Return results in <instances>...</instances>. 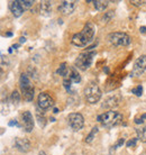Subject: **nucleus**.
Masks as SVG:
<instances>
[{
	"instance_id": "obj_1",
	"label": "nucleus",
	"mask_w": 146,
	"mask_h": 155,
	"mask_svg": "<svg viewBox=\"0 0 146 155\" xmlns=\"http://www.w3.org/2000/svg\"><path fill=\"white\" fill-rule=\"evenodd\" d=\"M95 31H96V26L92 23H87L80 33H77L72 36V44L78 47L87 46L92 41Z\"/></svg>"
},
{
	"instance_id": "obj_2",
	"label": "nucleus",
	"mask_w": 146,
	"mask_h": 155,
	"mask_svg": "<svg viewBox=\"0 0 146 155\" xmlns=\"http://www.w3.org/2000/svg\"><path fill=\"white\" fill-rule=\"evenodd\" d=\"M124 117L121 114L114 111V110H109L107 113H104L102 115L98 116V121H100L102 126L106 128H112L123 123Z\"/></svg>"
},
{
	"instance_id": "obj_3",
	"label": "nucleus",
	"mask_w": 146,
	"mask_h": 155,
	"mask_svg": "<svg viewBox=\"0 0 146 155\" xmlns=\"http://www.w3.org/2000/svg\"><path fill=\"white\" fill-rule=\"evenodd\" d=\"M85 98L89 104H96L100 100V98L102 96V92L100 90L99 85L96 82H90L89 84L85 88Z\"/></svg>"
},
{
	"instance_id": "obj_4",
	"label": "nucleus",
	"mask_w": 146,
	"mask_h": 155,
	"mask_svg": "<svg viewBox=\"0 0 146 155\" xmlns=\"http://www.w3.org/2000/svg\"><path fill=\"white\" fill-rule=\"evenodd\" d=\"M20 89L23 92V97L26 101H33L34 99V85L32 84L31 79L26 73H23L19 78Z\"/></svg>"
},
{
	"instance_id": "obj_5",
	"label": "nucleus",
	"mask_w": 146,
	"mask_h": 155,
	"mask_svg": "<svg viewBox=\"0 0 146 155\" xmlns=\"http://www.w3.org/2000/svg\"><path fill=\"white\" fill-rule=\"evenodd\" d=\"M95 54H96L95 52L89 50H87V52H83V53L79 54V56L75 60V68L81 71L88 70L89 68L91 66V64H92Z\"/></svg>"
},
{
	"instance_id": "obj_6",
	"label": "nucleus",
	"mask_w": 146,
	"mask_h": 155,
	"mask_svg": "<svg viewBox=\"0 0 146 155\" xmlns=\"http://www.w3.org/2000/svg\"><path fill=\"white\" fill-rule=\"evenodd\" d=\"M108 41L110 42L111 45H114L116 47L128 46L131 44V37L127 35L126 33H121V31L110 33L108 35Z\"/></svg>"
},
{
	"instance_id": "obj_7",
	"label": "nucleus",
	"mask_w": 146,
	"mask_h": 155,
	"mask_svg": "<svg viewBox=\"0 0 146 155\" xmlns=\"http://www.w3.org/2000/svg\"><path fill=\"white\" fill-rule=\"evenodd\" d=\"M66 120H68V124L71 128H72L74 132H78L82 129L83 125H85V119H83V116L79 113H72L70 114L69 116L66 117Z\"/></svg>"
},
{
	"instance_id": "obj_8",
	"label": "nucleus",
	"mask_w": 146,
	"mask_h": 155,
	"mask_svg": "<svg viewBox=\"0 0 146 155\" xmlns=\"http://www.w3.org/2000/svg\"><path fill=\"white\" fill-rule=\"evenodd\" d=\"M146 70V55H141L134 63L133 70H131V77H139L144 73Z\"/></svg>"
},
{
	"instance_id": "obj_9",
	"label": "nucleus",
	"mask_w": 146,
	"mask_h": 155,
	"mask_svg": "<svg viewBox=\"0 0 146 155\" xmlns=\"http://www.w3.org/2000/svg\"><path fill=\"white\" fill-rule=\"evenodd\" d=\"M37 102H38L39 108L43 109V110H46L54 105V99L47 92H42L39 93Z\"/></svg>"
},
{
	"instance_id": "obj_10",
	"label": "nucleus",
	"mask_w": 146,
	"mask_h": 155,
	"mask_svg": "<svg viewBox=\"0 0 146 155\" xmlns=\"http://www.w3.org/2000/svg\"><path fill=\"white\" fill-rule=\"evenodd\" d=\"M22 121H23V127L26 133H31L34 129V118L31 111H24L22 115Z\"/></svg>"
},
{
	"instance_id": "obj_11",
	"label": "nucleus",
	"mask_w": 146,
	"mask_h": 155,
	"mask_svg": "<svg viewBox=\"0 0 146 155\" xmlns=\"http://www.w3.org/2000/svg\"><path fill=\"white\" fill-rule=\"evenodd\" d=\"M75 6L77 1H62L61 5L58 6V10L64 15H70L75 9Z\"/></svg>"
},
{
	"instance_id": "obj_12",
	"label": "nucleus",
	"mask_w": 146,
	"mask_h": 155,
	"mask_svg": "<svg viewBox=\"0 0 146 155\" xmlns=\"http://www.w3.org/2000/svg\"><path fill=\"white\" fill-rule=\"evenodd\" d=\"M15 146L18 151L23 152V153H26L31 150V142L26 138H16L15 140Z\"/></svg>"
},
{
	"instance_id": "obj_13",
	"label": "nucleus",
	"mask_w": 146,
	"mask_h": 155,
	"mask_svg": "<svg viewBox=\"0 0 146 155\" xmlns=\"http://www.w3.org/2000/svg\"><path fill=\"white\" fill-rule=\"evenodd\" d=\"M119 104V98L117 96H112V97H108L107 99H105L104 104H102V108L106 109H112L117 107Z\"/></svg>"
},
{
	"instance_id": "obj_14",
	"label": "nucleus",
	"mask_w": 146,
	"mask_h": 155,
	"mask_svg": "<svg viewBox=\"0 0 146 155\" xmlns=\"http://www.w3.org/2000/svg\"><path fill=\"white\" fill-rule=\"evenodd\" d=\"M9 8H10V12H12V15L15 16V17H20L22 14L24 12L23 8H22V6L19 5V1H18V0L12 1L10 5H9Z\"/></svg>"
},
{
	"instance_id": "obj_15",
	"label": "nucleus",
	"mask_w": 146,
	"mask_h": 155,
	"mask_svg": "<svg viewBox=\"0 0 146 155\" xmlns=\"http://www.w3.org/2000/svg\"><path fill=\"white\" fill-rule=\"evenodd\" d=\"M41 15L42 16H45V17H48L51 15V12H52V2L51 1H42L41 2Z\"/></svg>"
},
{
	"instance_id": "obj_16",
	"label": "nucleus",
	"mask_w": 146,
	"mask_h": 155,
	"mask_svg": "<svg viewBox=\"0 0 146 155\" xmlns=\"http://www.w3.org/2000/svg\"><path fill=\"white\" fill-rule=\"evenodd\" d=\"M69 72H70L69 79L71 80V81L74 82V83H79V82L81 81V77H80V74L78 73V69L75 68V66L71 68Z\"/></svg>"
},
{
	"instance_id": "obj_17",
	"label": "nucleus",
	"mask_w": 146,
	"mask_h": 155,
	"mask_svg": "<svg viewBox=\"0 0 146 155\" xmlns=\"http://www.w3.org/2000/svg\"><path fill=\"white\" fill-rule=\"evenodd\" d=\"M108 4H109V1H105V0H97V1H93L95 7H96V9L99 10V12H104L105 9L108 7Z\"/></svg>"
},
{
	"instance_id": "obj_18",
	"label": "nucleus",
	"mask_w": 146,
	"mask_h": 155,
	"mask_svg": "<svg viewBox=\"0 0 146 155\" xmlns=\"http://www.w3.org/2000/svg\"><path fill=\"white\" fill-rule=\"evenodd\" d=\"M136 133H137V138L141 140L142 142H144V143H146V126L137 128Z\"/></svg>"
},
{
	"instance_id": "obj_19",
	"label": "nucleus",
	"mask_w": 146,
	"mask_h": 155,
	"mask_svg": "<svg viewBox=\"0 0 146 155\" xmlns=\"http://www.w3.org/2000/svg\"><path fill=\"white\" fill-rule=\"evenodd\" d=\"M69 71H70V69L68 68L66 63H62L56 72H58V74H60L61 77H66V75L69 74Z\"/></svg>"
},
{
	"instance_id": "obj_20",
	"label": "nucleus",
	"mask_w": 146,
	"mask_h": 155,
	"mask_svg": "<svg viewBox=\"0 0 146 155\" xmlns=\"http://www.w3.org/2000/svg\"><path fill=\"white\" fill-rule=\"evenodd\" d=\"M19 1V5L22 6L23 10H27V9H31L34 5V1L32 0H18Z\"/></svg>"
},
{
	"instance_id": "obj_21",
	"label": "nucleus",
	"mask_w": 146,
	"mask_h": 155,
	"mask_svg": "<svg viewBox=\"0 0 146 155\" xmlns=\"http://www.w3.org/2000/svg\"><path fill=\"white\" fill-rule=\"evenodd\" d=\"M10 99H12V105L17 106V105H18V104L20 102V93L18 92L17 90H15V91H12V97H10Z\"/></svg>"
},
{
	"instance_id": "obj_22",
	"label": "nucleus",
	"mask_w": 146,
	"mask_h": 155,
	"mask_svg": "<svg viewBox=\"0 0 146 155\" xmlns=\"http://www.w3.org/2000/svg\"><path fill=\"white\" fill-rule=\"evenodd\" d=\"M97 133H98V127H93L92 129H91L90 134L85 137V143H91V142H92V140L95 138V136H96Z\"/></svg>"
},
{
	"instance_id": "obj_23",
	"label": "nucleus",
	"mask_w": 146,
	"mask_h": 155,
	"mask_svg": "<svg viewBox=\"0 0 146 155\" xmlns=\"http://www.w3.org/2000/svg\"><path fill=\"white\" fill-rule=\"evenodd\" d=\"M72 83L73 82L70 80V79H65L64 81H63V85H64V88H65V90L68 91L69 93L73 92V90H72Z\"/></svg>"
},
{
	"instance_id": "obj_24",
	"label": "nucleus",
	"mask_w": 146,
	"mask_h": 155,
	"mask_svg": "<svg viewBox=\"0 0 146 155\" xmlns=\"http://www.w3.org/2000/svg\"><path fill=\"white\" fill-rule=\"evenodd\" d=\"M131 92L134 93L135 96H137V97H141L143 94V87L142 85H137L136 88H134V89L131 90Z\"/></svg>"
},
{
	"instance_id": "obj_25",
	"label": "nucleus",
	"mask_w": 146,
	"mask_h": 155,
	"mask_svg": "<svg viewBox=\"0 0 146 155\" xmlns=\"http://www.w3.org/2000/svg\"><path fill=\"white\" fill-rule=\"evenodd\" d=\"M36 117H37V121H38L39 127H44V126H45V124H46V119H45V117H44V115H43V116L41 117V115H39V114L37 113Z\"/></svg>"
},
{
	"instance_id": "obj_26",
	"label": "nucleus",
	"mask_w": 146,
	"mask_h": 155,
	"mask_svg": "<svg viewBox=\"0 0 146 155\" xmlns=\"http://www.w3.org/2000/svg\"><path fill=\"white\" fill-rule=\"evenodd\" d=\"M112 17H114V12H108L105 14L102 20H104L105 23H108V21H110V19H111Z\"/></svg>"
},
{
	"instance_id": "obj_27",
	"label": "nucleus",
	"mask_w": 146,
	"mask_h": 155,
	"mask_svg": "<svg viewBox=\"0 0 146 155\" xmlns=\"http://www.w3.org/2000/svg\"><path fill=\"white\" fill-rule=\"evenodd\" d=\"M137 140H138V138H133V140H128V142H127V146H128V147H134L135 145H136V143H137Z\"/></svg>"
},
{
	"instance_id": "obj_28",
	"label": "nucleus",
	"mask_w": 146,
	"mask_h": 155,
	"mask_svg": "<svg viewBox=\"0 0 146 155\" xmlns=\"http://www.w3.org/2000/svg\"><path fill=\"white\" fill-rule=\"evenodd\" d=\"M131 4L133 6H136V7H139V6H143L145 4V1H131Z\"/></svg>"
},
{
	"instance_id": "obj_29",
	"label": "nucleus",
	"mask_w": 146,
	"mask_h": 155,
	"mask_svg": "<svg viewBox=\"0 0 146 155\" xmlns=\"http://www.w3.org/2000/svg\"><path fill=\"white\" fill-rule=\"evenodd\" d=\"M144 119H146V115H142V116H141V118H139V119H136V120H135V121H136L137 124H143V123L145 121V120H144Z\"/></svg>"
},
{
	"instance_id": "obj_30",
	"label": "nucleus",
	"mask_w": 146,
	"mask_h": 155,
	"mask_svg": "<svg viewBox=\"0 0 146 155\" xmlns=\"http://www.w3.org/2000/svg\"><path fill=\"white\" fill-rule=\"evenodd\" d=\"M9 126H17V127H20V125L18 124L17 120H12V121H9Z\"/></svg>"
},
{
	"instance_id": "obj_31",
	"label": "nucleus",
	"mask_w": 146,
	"mask_h": 155,
	"mask_svg": "<svg viewBox=\"0 0 146 155\" xmlns=\"http://www.w3.org/2000/svg\"><path fill=\"white\" fill-rule=\"evenodd\" d=\"M124 142H125V140H124V138H120V140H118V143L115 145V148H118L119 146H121V145L124 144Z\"/></svg>"
},
{
	"instance_id": "obj_32",
	"label": "nucleus",
	"mask_w": 146,
	"mask_h": 155,
	"mask_svg": "<svg viewBox=\"0 0 146 155\" xmlns=\"http://www.w3.org/2000/svg\"><path fill=\"white\" fill-rule=\"evenodd\" d=\"M139 31H141L142 34H146V26H142V27L139 28Z\"/></svg>"
},
{
	"instance_id": "obj_33",
	"label": "nucleus",
	"mask_w": 146,
	"mask_h": 155,
	"mask_svg": "<svg viewBox=\"0 0 146 155\" xmlns=\"http://www.w3.org/2000/svg\"><path fill=\"white\" fill-rule=\"evenodd\" d=\"M19 42L20 43H25V42H26V38H25V37H20V38H19Z\"/></svg>"
},
{
	"instance_id": "obj_34",
	"label": "nucleus",
	"mask_w": 146,
	"mask_h": 155,
	"mask_svg": "<svg viewBox=\"0 0 146 155\" xmlns=\"http://www.w3.org/2000/svg\"><path fill=\"white\" fill-rule=\"evenodd\" d=\"M58 108H54V114H58Z\"/></svg>"
},
{
	"instance_id": "obj_35",
	"label": "nucleus",
	"mask_w": 146,
	"mask_h": 155,
	"mask_svg": "<svg viewBox=\"0 0 146 155\" xmlns=\"http://www.w3.org/2000/svg\"><path fill=\"white\" fill-rule=\"evenodd\" d=\"M39 155H46V154H45L44 152H41V153H39Z\"/></svg>"
}]
</instances>
